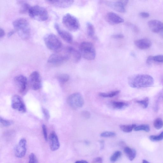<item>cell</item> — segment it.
Returning <instances> with one entry per match:
<instances>
[{
	"label": "cell",
	"instance_id": "1",
	"mask_svg": "<svg viewBox=\"0 0 163 163\" xmlns=\"http://www.w3.org/2000/svg\"><path fill=\"white\" fill-rule=\"evenodd\" d=\"M129 86L136 88H145L152 86L154 80L151 76L146 74H137L130 76L128 79Z\"/></svg>",
	"mask_w": 163,
	"mask_h": 163
},
{
	"label": "cell",
	"instance_id": "2",
	"mask_svg": "<svg viewBox=\"0 0 163 163\" xmlns=\"http://www.w3.org/2000/svg\"><path fill=\"white\" fill-rule=\"evenodd\" d=\"M15 30L22 39L26 40L29 39L31 35L30 28L27 20L24 18H20L12 23Z\"/></svg>",
	"mask_w": 163,
	"mask_h": 163
},
{
	"label": "cell",
	"instance_id": "3",
	"mask_svg": "<svg viewBox=\"0 0 163 163\" xmlns=\"http://www.w3.org/2000/svg\"><path fill=\"white\" fill-rule=\"evenodd\" d=\"M80 51L82 56L86 60H94L96 56V51L94 45L91 42L83 41L80 45Z\"/></svg>",
	"mask_w": 163,
	"mask_h": 163
},
{
	"label": "cell",
	"instance_id": "4",
	"mask_svg": "<svg viewBox=\"0 0 163 163\" xmlns=\"http://www.w3.org/2000/svg\"><path fill=\"white\" fill-rule=\"evenodd\" d=\"M28 13L32 18L40 22H44L48 17L47 10L44 7L39 5L31 6Z\"/></svg>",
	"mask_w": 163,
	"mask_h": 163
},
{
	"label": "cell",
	"instance_id": "5",
	"mask_svg": "<svg viewBox=\"0 0 163 163\" xmlns=\"http://www.w3.org/2000/svg\"><path fill=\"white\" fill-rule=\"evenodd\" d=\"M62 23L67 29L73 32L78 30L80 26L78 19L69 13L66 14L63 16L62 18Z\"/></svg>",
	"mask_w": 163,
	"mask_h": 163
},
{
	"label": "cell",
	"instance_id": "6",
	"mask_svg": "<svg viewBox=\"0 0 163 163\" xmlns=\"http://www.w3.org/2000/svg\"><path fill=\"white\" fill-rule=\"evenodd\" d=\"M44 40L47 47L51 51H57L62 47L61 41L54 34L50 33L46 34L44 37Z\"/></svg>",
	"mask_w": 163,
	"mask_h": 163
},
{
	"label": "cell",
	"instance_id": "7",
	"mask_svg": "<svg viewBox=\"0 0 163 163\" xmlns=\"http://www.w3.org/2000/svg\"><path fill=\"white\" fill-rule=\"evenodd\" d=\"M67 101L69 107L75 110L82 108L84 104L83 97L79 93L70 95L67 98Z\"/></svg>",
	"mask_w": 163,
	"mask_h": 163
},
{
	"label": "cell",
	"instance_id": "8",
	"mask_svg": "<svg viewBox=\"0 0 163 163\" xmlns=\"http://www.w3.org/2000/svg\"><path fill=\"white\" fill-rule=\"evenodd\" d=\"M65 54L55 53L52 54L49 57L48 62L53 66H58L69 59V56Z\"/></svg>",
	"mask_w": 163,
	"mask_h": 163
},
{
	"label": "cell",
	"instance_id": "9",
	"mask_svg": "<svg viewBox=\"0 0 163 163\" xmlns=\"http://www.w3.org/2000/svg\"><path fill=\"white\" fill-rule=\"evenodd\" d=\"M104 2L113 9L120 13L126 12V7L129 1H119L115 2L106 1Z\"/></svg>",
	"mask_w": 163,
	"mask_h": 163
},
{
	"label": "cell",
	"instance_id": "10",
	"mask_svg": "<svg viewBox=\"0 0 163 163\" xmlns=\"http://www.w3.org/2000/svg\"><path fill=\"white\" fill-rule=\"evenodd\" d=\"M12 107L13 109L21 112L26 111L25 105L22 99L19 95H16L12 98Z\"/></svg>",
	"mask_w": 163,
	"mask_h": 163
},
{
	"label": "cell",
	"instance_id": "11",
	"mask_svg": "<svg viewBox=\"0 0 163 163\" xmlns=\"http://www.w3.org/2000/svg\"><path fill=\"white\" fill-rule=\"evenodd\" d=\"M14 82L19 93L22 94H24L27 87V77L23 75H18L14 79Z\"/></svg>",
	"mask_w": 163,
	"mask_h": 163
},
{
	"label": "cell",
	"instance_id": "12",
	"mask_svg": "<svg viewBox=\"0 0 163 163\" xmlns=\"http://www.w3.org/2000/svg\"><path fill=\"white\" fill-rule=\"evenodd\" d=\"M27 151V141L25 138L21 139L16 147L15 153L16 156L19 158L24 157Z\"/></svg>",
	"mask_w": 163,
	"mask_h": 163
},
{
	"label": "cell",
	"instance_id": "13",
	"mask_svg": "<svg viewBox=\"0 0 163 163\" xmlns=\"http://www.w3.org/2000/svg\"><path fill=\"white\" fill-rule=\"evenodd\" d=\"M30 83L32 88L34 90L40 89L41 86V81L40 73L37 71L33 72L30 76Z\"/></svg>",
	"mask_w": 163,
	"mask_h": 163
},
{
	"label": "cell",
	"instance_id": "14",
	"mask_svg": "<svg viewBox=\"0 0 163 163\" xmlns=\"http://www.w3.org/2000/svg\"><path fill=\"white\" fill-rule=\"evenodd\" d=\"M65 52L70 58L75 63H78L81 60L82 55L80 51L73 47L68 46L65 49Z\"/></svg>",
	"mask_w": 163,
	"mask_h": 163
},
{
	"label": "cell",
	"instance_id": "15",
	"mask_svg": "<svg viewBox=\"0 0 163 163\" xmlns=\"http://www.w3.org/2000/svg\"><path fill=\"white\" fill-rule=\"evenodd\" d=\"M54 27L61 37L67 43H72L73 41V35L69 32L61 28L59 25L57 23L54 24Z\"/></svg>",
	"mask_w": 163,
	"mask_h": 163
},
{
	"label": "cell",
	"instance_id": "16",
	"mask_svg": "<svg viewBox=\"0 0 163 163\" xmlns=\"http://www.w3.org/2000/svg\"><path fill=\"white\" fill-rule=\"evenodd\" d=\"M106 21L112 25H116L124 22V19L118 14L112 12L108 13L106 15Z\"/></svg>",
	"mask_w": 163,
	"mask_h": 163
},
{
	"label": "cell",
	"instance_id": "17",
	"mask_svg": "<svg viewBox=\"0 0 163 163\" xmlns=\"http://www.w3.org/2000/svg\"><path fill=\"white\" fill-rule=\"evenodd\" d=\"M48 4L52 5L60 8H66L71 6L74 3V1L72 0H65V1H46Z\"/></svg>",
	"mask_w": 163,
	"mask_h": 163
},
{
	"label": "cell",
	"instance_id": "18",
	"mask_svg": "<svg viewBox=\"0 0 163 163\" xmlns=\"http://www.w3.org/2000/svg\"><path fill=\"white\" fill-rule=\"evenodd\" d=\"M48 139L51 150L52 151L58 150L60 147V144L58 137L55 132L50 134Z\"/></svg>",
	"mask_w": 163,
	"mask_h": 163
},
{
	"label": "cell",
	"instance_id": "19",
	"mask_svg": "<svg viewBox=\"0 0 163 163\" xmlns=\"http://www.w3.org/2000/svg\"><path fill=\"white\" fill-rule=\"evenodd\" d=\"M150 29L155 33H161L163 31V23L157 20H152L148 22Z\"/></svg>",
	"mask_w": 163,
	"mask_h": 163
},
{
	"label": "cell",
	"instance_id": "20",
	"mask_svg": "<svg viewBox=\"0 0 163 163\" xmlns=\"http://www.w3.org/2000/svg\"><path fill=\"white\" fill-rule=\"evenodd\" d=\"M134 44L141 49H146L149 48L152 45L151 41L147 39L137 40L134 41Z\"/></svg>",
	"mask_w": 163,
	"mask_h": 163
},
{
	"label": "cell",
	"instance_id": "21",
	"mask_svg": "<svg viewBox=\"0 0 163 163\" xmlns=\"http://www.w3.org/2000/svg\"><path fill=\"white\" fill-rule=\"evenodd\" d=\"M17 3L20 6L19 10L20 13H28L31 6L29 4L24 1H18Z\"/></svg>",
	"mask_w": 163,
	"mask_h": 163
},
{
	"label": "cell",
	"instance_id": "22",
	"mask_svg": "<svg viewBox=\"0 0 163 163\" xmlns=\"http://www.w3.org/2000/svg\"><path fill=\"white\" fill-rule=\"evenodd\" d=\"M124 151L130 160L133 161L135 158L136 152L135 150L129 147H126L124 148Z\"/></svg>",
	"mask_w": 163,
	"mask_h": 163
},
{
	"label": "cell",
	"instance_id": "23",
	"mask_svg": "<svg viewBox=\"0 0 163 163\" xmlns=\"http://www.w3.org/2000/svg\"><path fill=\"white\" fill-rule=\"evenodd\" d=\"M87 33L88 36L93 37L95 34V28L94 25L90 22H87L86 24Z\"/></svg>",
	"mask_w": 163,
	"mask_h": 163
},
{
	"label": "cell",
	"instance_id": "24",
	"mask_svg": "<svg viewBox=\"0 0 163 163\" xmlns=\"http://www.w3.org/2000/svg\"><path fill=\"white\" fill-rule=\"evenodd\" d=\"M112 105L113 108L116 109H121L128 105V104L124 102H113Z\"/></svg>",
	"mask_w": 163,
	"mask_h": 163
},
{
	"label": "cell",
	"instance_id": "25",
	"mask_svg": "<svg viewBox=\"0 0 163 163\" xmlns=\"http://www.w3.org/2000/svg\"><path fill=\"white\" fill-rule=\"evenodd\" d=\"M136 124L129 125H121L120 128L123 131L126 133H129L132 132L133 129L136 126Z\"/></svg>",
	"mask_w": 163,
	"mask_h": 163
},
{
	"label": "cell",
	"instance_id": "26",
	"mask_svg": "<svg viewBox=\"0 0 163 163\" xmlns=\"http://www.w3.org/2000/svg\"><path fill=\"white\" fill-rule=\"evenodd\" d=\"M120 92V90L112 91L109 93H100L99 96L103 97H110L115 96L118 94Z\"/></svg>",
	"mask_w": 163,
	"mask_h": 163
},
{
	"label": "cell",
	"instance_id": "27",
	"mask_svg": "<svg viewBox=\"0 0 163 163\" xmlns=\"http://www.w3.org/2000/svg\"><path fill=\"white\" fill-rule=\"evenodd\" d=\"M134 131H144L148 132L150 130V127L149 126L147 125H141L138 126H136L134 129Z\"/></svg>",
	"mask_w": 163,
	"mask_h": 163
},
{
	"label": "cell",
	"instance_id": "28",
	"mask_svg": "<svg viewBox=\"0 0 163 163\" xmlns=\"http://www.w3.org/2000/svg\"><path fill=\"white\" fill-rule=\"evenodd\" d=\"M154 126L155 128L159 130L161 129L163 127V121L160 118L156 119L154 122Z\"/></svg>",
	"mask_w": 163,
	"mask_h": 163
},
{
	"label": "cell",
	"instance_id": "29",
	"mask_svg": "<svg viewBox=\"0 0 163 163\" xmlns=\"http://www.w3.org/2000/svg\"><path fill=\"white\" fill-rule=\"evenodd\" d=\"M58 79L59 82L62 83L67 82L69 79V76L67 74H61L58 77Z\"/></svg>",
	"mask_w": 163,
	"mask_h": 163
},
{
	"label": "cell",
	"instance_id": "30",
	"mask_svg": "<svg viewBox=\"0 0 163 163\" xmlns=\"http://www.w3.org/2000/svg\"><path fill=\"white\" fill-rule=\"evenodd\" d=\"M149 99L148 97L145 98L144 100L137 101L136 102L142 106L144 108H147L149 104Z\"/></svg>",
	"mask_w": 163,
	"mask_h": 163
},
{
	"label": "cell",
	"instance_id": "31",
	"mask_svg": "<svg viewBox=\"0 0 163 163\" xmlns=\"http://www.w3.org/2000/svg\"><path fill=\"white\" fill-rule=\"evenodd\" d=\"M122 153L119 151L115 152L113 154L110 158V161L112 162L116 161L121 156Z\"/></svg>",
	"mask_w": 163,
	"mask_h": 163
},
{
	"label": "cell",
	"instance_id": "32",
	"mask_svg": "<svg viewBox=\"0 0 163 163\" xmlns=\"http://www.w3.org/2000/svg\"><path fill=\"white\" fill-rule=\"evenodd\" d=\"M150 140L154 142L158 141L163 140V131L158 136H151L150 137Z\"/></svg>",
	"mask_w": 163,
	"mask_h": 163
},
{
	"label": "cell",
	"instance_id": "33",
	"mask_svg": "<svg viewBox=\"0 0 163 163\" xmlns=\"http://www.w3.org/2000/svg\"><path fill=\"white\" fill-rule=\"evenodd\" d=\"M116 135V134L115 133L112 132H105L101 134V136L104 137H113Z\"/></svg>",
	"mask_w": 163,
	"mask_h": 163
},
{
	"label": "cell",
	"instance_id": "34",
	"mask_svg": "<svg viewBox=\"0 0 163 163\" xmlns=\"http://www.w3.org/2000/svg\"><path fill=\"white\" fill-rule=\"evenodd\" d=\"M0 122L1 124L4 126H9L13 124L12 121L5 119L1 117L0 118Z\"/></svg>",
	"mask_w": 163,
	"mask_h": 163
},
{
	"label": "cell",
	"instance_id": "35",
	"mask_svg": "<svg viewBox=\"0 0 163 163\" xmlns=\"http://www.w3.org/2000/svg\"><path fill=\"white\" fill-rule=\"evenodd\" d=\"M37 158L33 153L30 154L29 156V161L28 163H37Z\"/></svg>",
	"mask_w": 163,
	"mask_h": 163
},
{
	"label": "cell",
	"instance_id": "36",
	"mask_svg": "<svg viewBox=\"0 0 163 163\" xmlns=\"http://www.w3.org/2000/svg\"><path fill=\"white\" fill-rule=\"evenodd\" d=\"M42 130L44 139L46 141H47L48 140V133L46 127L45 125H42Z\"/></svg>",
	"mask_w": 163,
	"mask_h": 163
},
{
	"label": "cell",
	"instance_id": "37",
	"mask_svg": "<svg viewBox=\"0 0 163 163\" xmlns=\"http://www.w3.org/2000/svg\"><path fill=\"white\" fill-rule=\"evenodd\" d=\"M42 111L46 119L47 120L49 119L50 118V115L48 110L45 108H42Z\"/></svg>",
	"mask_w": 163,
	"mask_h": 163
},
{
	"label": "cell",
	"instance_id": "38",
	"mask_svg": "<svg viewBox=\"0 0 163 163\" xmlns=\"http://www.w3.org/2000/svg\"><path fill=\"white\" fill-rule=\"evenodd\" d=\"M154 59L155 62H163V55H159L154 56Z\"/></svg>",
	"mask_w": 163,
	"mask_h": 163
},
{
	"label": "cell",
	"instance_id": "39",
	"mask_svg": "<svg viewBox=\"0 0 163 163\" xmlns=\"http://www.w3.org/2000/svg\"><path fill=\"white\" fill-rule=\"evenodd\" d=\"M81 115L84 118L87 119H89L91 116L90 113L87 111H83L81 113Z\"/></svg>",
	"mask_w": 163,
	"mask_h": 163
},
{
	"label": "cell",
	"instance_id": "40",
	"mask_svg": "<svg viewBox=\"0 0 163 163\" xmlns=\"http://www.w3.org/2000/svg\"><path fill=\"white\" fill-rule=\"evenodd\" d=\"M112 38L117 39H123L124 38V35L122 34H118L112 35Z\"/></svg>",
	"mask_w": 163,
	"mask_h": 163
},
{
	"label": "cell",
	"instance_id": "41",
	"mask_svg": "<svg viewBox=\"0 0 163 163\" xmlns=\"http://www.w3.org/2000/svg\"><path fill=\"white\" fill-rule=\"evenodd\" d=\"M154 56H150L148 57L147 60V63L148 65H151L154 62Z\"/></svg>",
	"mask_w": 163,
	"mask_h": 163
},
{
	"label": "cell",
	"instance_id": "42",
	"mask_svg": "<svg viewBox=\"0 0 163 163\" xmlns=\"http://www.w3.org/2000/svg\"><path fill=\"white\" fill-rule=\"evenodd\" d=\"M140 15L142 17L147 18L150 16V14L148 13L145 12H141L140 13Z\"/></svg>",
	"mask_w": 163,
	"mask_h": 163
},
{
	"label": "cell",
	"instance_id": "43",
	"mask_svg": "<svg viewBox=\"0 0 163 163\" xmlns=\"http://www.w3.org/2000/svg\"><path fill=\"white\" fill-rule=\"evenodd\" d=\"M103 159L100 157L95 158L93 161V163H102Z\"/></svg>",
	"mask_w": 163,
	"mask_h": 163
},
{
	"label": "cell",
	"instance_id": "44",
	"mask_svg": "<svg viewBox=\"0 0 163 163\" xmlns=\"http://www.w3.org/2000/svg\"><path fill=\"white\" fill-rule=\"evenodd\" d=\"M5 35V31L3 28H2L0 29V38H3Z\"/></svg>",
	"mask_w": 163,
	"mask_h": 163
},
{
	"label": "cell",
	"instance_id": "45",
	"mask_svg": "<svg viewBox=\"0 0 163 163\" xmlns=\"http://www.w3.org/2000/svg\"><path fill=\"white\" fill-rule=\"evenodd\" d=\"M15 30H12L10 31L8 34V37H9L12 36V35L14 33H15Z\"/></svg>",
	"mask_w": 163,
	"mask_h": 163
},
{
	"label": "cell",
	"instance_id": "46",
	"mask_svg": "<svg viewBox=\"0 0 163 163\" xmlns=\"http://www.w3.org/2000/svg\"><path fill=\"white\" fill-rule=\"evenodd\" d=\"M75 163H88V162L86 161L81 160L77 161Z\"/></svg>",
	"mask_w": 163,
	"mask_h": 163
},
{
	"label": "cell",
	"instance_id": "47",
	"mask_svg": "<svg viewBox=\"0 0 163 163\" xmlns=\"http://www.w3.org/2000/svg\"><path fill=\"white\" fill-rule=\"evenodd\" d=\"M142 163H150V162H149L147 161L144 160H143Z\"/></svg>",
	"mask_w": 163,
	"mask_h": 163
},
{
	"label": "cell",
	"instance_id": "48",
	"mask_svg": "<svg viewBox=\"0 0 163 163\" xmlns=\"http://www.w3.org/2000/svg\"><path fill=\"white\" fill-rule=\"evenodd\" d=\"M161 36L163 37V31L161 33Z\"/></svg>",
	"mask_w": 163,
	"mask_h": 163
}]
</instances>
